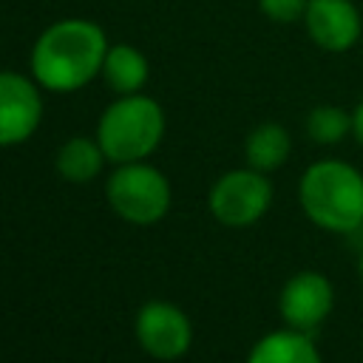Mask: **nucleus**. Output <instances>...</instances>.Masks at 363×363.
<instances>
[{
	"instance_id": "f257e3e1",
	"label": "nucleus",
	"mask_w": 363,
	"mask_h": 363,
	"mask_svg": "<svg viewBox=\"0 0 363 363\" xmlns=\"http://www.w3.org/2000/svg\"><path fill=\"white\" fill-rule=\"evenodd\" d=\"M108 48V37L96 23L85 17L57 20L34 40L31 77L51 94L79 91L102 74Z\"/></svg>"
},
{
	"instance_id": "f03ea898",
	"label": "nucleus",
	"mask_w": 363,
	"mask_h": 363,
	"mask_svg": "<svg viewBox=\"0 0 363 363\" xmlns=\"http://www.w3.org/2000/svg\"><path fill=\"white\" fill-rule=\"evenodd\" d=\"M298 204L315 227L349 235L363 227V173L343 159H318L301 173Z\"/></svg>"
},
{
	"instance_id": "7ed1b4c3",
	"label": "nucleus",
	"mask_w": 363,
	"mask_h": 363,
	"mask_svg": "<svg viewBox=\"0 0 363 363\" xmlns=\"http://www.w3.org/2000/svg\"><path fill=\"white\" fill-rule=\"evenodd\" d=\"M164 136V111L145 94H125L111 102L96 125V142L108 162L128 164L147 159Z\"/></svg>"
},
{
	"instance_id": "20e7f679",
	"label": "nucleus",
	"mask_w": 363,
	"mask_h": 363,
	"mask_svg": "<svg viewBox=\"0 0 363 363\" xmlns=\"http://www.w3.org/2000/svg\"><path fill=\"white\" fill-rule=\"evenodd\" d=\"M105 199L111 210L136 227L156 224L170 210V184L162 170L145 162L116 164L105 182Z\"/></svg>"
},
{
	"instance_id": "39448f33",
	"label": "nucleus",
	"mask_w": 363,
	"mask_h": 363,
	"mask_svg": "<svg viewBox=\"0 0 363 363\" xmlns=\"http://www.w3.org/2000/svg\"><path fill=\"white\" fill-rule=\"evenodd\" d=\"M207 204L218 224L241 230L264 218V213L272 204V184L267 173L247 164L241 170H230L218 176L216 184L210 187Z\"/></svg>"
},
{
	"instance_id": "423d86ee",
	"label": "nucleus",
	"mask_w": 363,
	"mask_h": 363,
	"mask_svg": "<svg viewBox=\"0 0 363 363\" xmlns=\"http://www.w3.org/2000/svg\"><path fill=\"white\" fill-rule=\"evenodd\" d=\"M335 306V286L332 281L318 269L295 272L278 295V312L286 326L301 332H315Z\"/></svg>"
},
{
	"instance_id": "0eeeda50",
	"label": "nucleus",
	"mask_w": 363,
	"mask_h": 363,
	"mask_svg": "<svg viewBox=\"0 0 363 363\" xmlns=\"http://www.w3.org/2000/svg\"><path fill=\"white\" fill-rule=\"evenodd\" d=\"M136 340L150 357L176 360L190 349L193 326L179 306L167 301H147L136 315Z\"/></svg>"
},
{
	"instance_id": "6e6552de",
	"label": "nucleus",
	"mask_w": 363,
	"mask_h": 363,
	"mask_svg": "<svg viewBox=\"0 0 363 363\" xmlns=\"http://www.w3.org/2000/svg\"><path fill=\"white\" fill-rule=\"evenodd\" d=\"M43 119V96L37 79L17 71H0V147L20 145L34 136Z\"/></svg>"
},
{
	"instance_id": "1a4fd4ad",
	"label": "nucleus",
	"mask_w": 363,
	"mask_h": 363,
	"mask_svg": "<svg viewBox=\"0 0 363 363\" xmlns=\"http://www.w3.org/2000/svg\"><path fill=\"white\" fill-rule=\"evenodd\" d=\"M301 23L306 37L326 54H346L363 34V17L354 0H309Z\"/></svg>"
},
{
	"instance_id": "9d476101",
	"label": "nucleus",
	"mask_w": 363,
	"mask_h": 363,
	"mask_svg": "<svg viewBox=\"0 0 363 363\" xmlns=\"http://www.w3.org/2000/svg\"><path fill=\"white\" fill-rule=\"evenodd\" d=\"M247 363H323V357L309 332L284 326L258 337L247 354Z\"/></svg>"
},
{
	"instance_id": "9b49d317",
	"label": "nucleus",
	"mask_w": 363,
	"mask_h": 363,
	"mask_svg": "<svg viewBox=\"0 0 363 363\" xmlns=\"http://www.w3.org/2000/svg\"><path fill=\"white\" fill-rule=\"evenodd\" d=\"M147 74H150V65L139 48H133L128 43H116L108 48L105 62H102V79L119 96L139 94L147 82Z\"/></svg>"
},
{
	"instance_id": "f8f14e48",
	"label": "nucleus",
	"mask_w": 363,
	"mask_h": 363,
	"mask_svg": "<svg viewBox=\"0 0 363 363\" xmlns=\"http://www.w3.org/2000/svg\"><path fill=\"white\" fill-rule=\"evenodd\" d=\"M292 150V139L289 130L278 122H261L247 133L244 142V159L250 167L261 170V173H272L278 170Z\"/></svg>"
},
{
	"instance_id": "ddd939ff",
	"label": "nucleus",
	"mask_w": 363,
	"mask_h": 363,
	"mask_svg": "<svg viewBox=\"0 0 363 363\" xmlns=\"http://www.w3.org/2000/svg\"><path fill=\"white\" fill-rule=\"evenodd\" d=\"M105 150L99 147L96 139L88 136H74L68 142H62V147L57 150V173L65 182L74 184H85L94 176H99L102 164H105Z\"/></svg>"
},
{
	"instance_id": "4468645a",
	"label": "nucleus",
	"mask_w": 363,
	"mask_h": 363,
	"mask_svg": "<svg viewBox=\"0 0 363 363\" xmlns=\"http://www.w3.org/2000/svg\"><path fill=\"white\" fill-rule=\"evenodd\" d=\"M303 128L315 145H337L352 133V111L340 105H315L306 113Z\"/></svg>"
},
{
	"instance_id": "2eb2a0df",
	"label": "nucleus",
	"mask_w": 363,
	"mask_h": 363,
	"mask_svg": "<svg viewBox=\"0 0 363 363\" xmlns=\"http://www.w3.org/2000/svg\"><path fill=\"white\" fill-rule=\"evenodd\" d=\"M309 0H258V9L272 23H298L303 20Z\"/></svg>"
},
{
	"instance_id": "dca6fc26",
	"label": "nucleus",
	"mask_w": 363,
	"mask_h": 363,
	"mask_svg": "<svg viewBox=\"0 0 363 363\" xmlns=\"http://www.w3.org/2000/svg\"><path fill=\"white\" fill-rule=\"evenodd\" d=\"M352 136L357 139V145L363 147V99L354 105V111H352Z\"/></svg>"
},
{
	"instance_id": "f3484780",
	"label": "nucleus",
	"mask_w": 363,
	"mask_h": 363,
	"mask_svg": "<svg viewBox=\"0 0 363 363\" xmlns=\"http://www.w3.org/2000/svg\"><path fill=\"white\" fill-rule=\"evenodd\" d=\"M357 275H360V281H363V252H360V258H357Z\"/></svg>"
}]
</instances>
